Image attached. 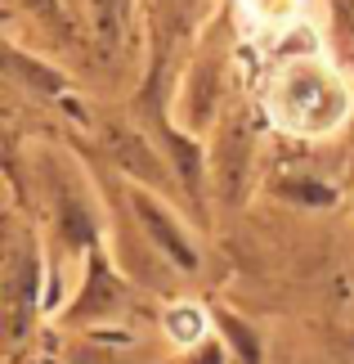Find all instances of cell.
<instances>
[{
  "instance_id": "obj_9",
  "label": "cell",
  "mask_w": 354,
  "mask_h": 364,
  "mask_svg": "<svg viewBox=\"0 0 354 364\" xmlns=\"http://www.w3.org/2000/svg\"><path fill=\"white\" fill-rule=\"evenodd\" d=\"M197 364H220V351H206V355L197 360Z\"/></svg>"
},
{
  "instance_id": "obj_3",
  "label": "cell",
  "mask_w": 354,
  "mask_h": 364,
  "mask_svg": "<svg viewBox=\"0 0 354 364\" xmlns=\"http://www.w3.org/2000/svg\"><path fill=\"white\" fill-rule=\"evenodd\" d=\"M166 328H171L175 342H197L202 338V315H197L193 306H179V311L166 315Z\"/></svg>"
},
{
  "instance_id": "obj_1",
  "label": "cell",
  "mask_w": 354,
  "mask_h": 364,
  "mask_svg": "<svg viewBox=\"0 0 354 364\" xmlns=\"http://www.w3.org/2000/svg\"><path fill=\"white\" fill-rule=\"evenodd\" d=\"M278 104H282V117L292 126H301V131H328L345 113L341 86L323 68H292L278 90Z\"/></svg>"
},
{
  "instance_id": "obj_10",
  "label": "cell",
  "mask_w": 354,
  "mask_h": 364,
  "mask_svg": "<svg viewBox=\"0 0 354 364\" xmlns=\"http://www.w3.org/2000/svg\"><path fill=\"white\" fill-rule=\"evenodd\" d=\"M341 9H354V0H341Z\"/></svg>"
},
{
  "instance_id": "obj_4",
  "label": "cell",
  "mask_w": 354,
  "mask_h": 364,
  "mask_svg": "<svg viewBox=\"0 0 354 364\" xmlns=\"http://www.w3.org/2000/svg\"><path fill=\"white\" fill-rule=\"evenodd\" d=\"M94 9H99V27H104L108 36H117L121 18H126V0H94Z\"/></svg>"
},
{
  "instance_id": "obj_6",
  "label": "cell",
  "mask_w": 354,
  "mask_h": 364,
  "mask_svg": "<svg viewBox=\"0 0 354 364\" xmlns=\"http://www.w3.org/2000/svg\"><path fill=\"white\" fill-rule=\"evenodd\" d=\"M251 9L260 14V18H287L292 14V0H247Z\"/></svg>"
},
{
  "instance_id": "obj_7",
  "label": "cell",
  "mask_w": 354,
  "mask_h": 364,
  "mask_svg": "<svg viewBox=\"0 0 354 364\" xmlns=\"http://www.w3.org/2000/svg\"><path fill=\"white\" fill-rule=\"evenodd\" d=\"M287 193H296V198H305V203H332V193L319 189V185H287Z\"/></svg>"
},
{
  "instance_id": "obj_5",
  "label": "cell",
  "mask_w": 354,
  "mask_h": 364,
  "mask_svg": "<svg viewBox=\"0 0 354 364\" xmlns=\"http://www.w3.org/2000/svg\"><path fill=\"white\" fill-rule=\"evenodd\" d=\"M224 328L233 333V342H238V351H243V360H247V364H256V355H260V351H256V338H251V333L238 324V319H224Z\"/></svg>"
},
{
  "instance_id": "obj_8",
  "label": "cell",
  "mask_w": 354,
  "mask_h": 364,
  "mask_svg": "<svg viewBox=\"0 0 354 364\" xmlns=\"http://www.w3.org/2000/svg\"><path fill=\"white\" fill-rule=\"evenodd\" d=\"M27 9L45 14V18H54V14H59V5H54V0H27Z\"/></svg>"
},
{
  "instance_id": "obj_2",
  "label": "cell",
  "mask_w": 354,
  "mask_h": 364,
  "mask_svg": "<svg viewBox=\"0 0 354 364\" xmlns=\"http://www.w3.org/2000/svg\"><path fill=\"white\" fill-rule=\"evenodd\" d=\"M135 212H139V220H144V230H148L153 239H157V243L166 247V257H175V261L184 265V270H193V265H197V257H193L189 239H184V234L171 225V216H166V212H162V207L153 203V198H144V193L135 198Z\"/></svg>"
}]
</instances>
